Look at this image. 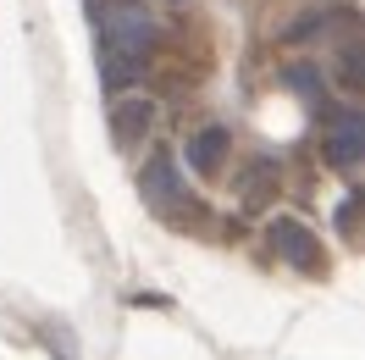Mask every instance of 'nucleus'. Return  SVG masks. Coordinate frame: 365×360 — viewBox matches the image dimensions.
<instances>
[{
  "mask_svg": "<svg viewBox=\"0 0 365 360\" xmlns=\"http://www.w3.org/2000/svg\"><path fill=\"white\" fill-rule=\"evenodd\" d=\"M354 211H360V194H349V200L338 205V233L343 239H354Z\"/></svg>",
  "mask_w": 365,
  "mask_h": 360,
  "instance_id": "10",
  "label": "nucleus"
},
{
  "mask_svg": "<svg viewBox=\"0 0 365 360\" xmlns=\"http://www.w3.org/2000/svg\"><path fill=\"white\" fill-rule=\"evenodd\" d=\"M266 239H272V249L288 261L294 271H316L321 266V244H316V233L304 222H294V216H277L272 227H266Z\"/></svg>",
  "mask_w": 365,
  "mask_h": 360,
  "instance_id": "5",
  "label": "nucleus"
},
{
  "mask_svg": "<svg viewBox=\"0 0 365 360\" xmlns=\"http://www.w3.org/2000/svg\"><path fill=\"white\" fill-rule=\"evenodd\" d=\"M321 150H327V166H338V172H349V166L360 161V150H365V128H360V111H354V106H332Z\"/></svg>",
  "mask_w": 365,
  "mask_h": 360,
  "instance_id": "2",
  "label": "nucleus"
},
{
  "mask_svg": "<svg viewBox=\"0 0 365 360\" xmlns=\"http://www.w3.org/2000/svg\"><path fill=\"white\" fill-rule=\"evenodd\" d=\"M100 50H106V61H100V84L106 89H128L144 61H150V50H155V17L144 11V0H111L106 6V17H100Z\"/></svg>",
  "mask_w": 365,
  "mask_h": 360,
  "instance_id": "1",
  "label": "nucleus"
},
{
  "mask_svg": "<svg viewBox=\"0 0 365 360\" xmlns=\"http://www.w3.org/2000/svg\"><path fill=\"white\" fill-rule=\"evenodd\" d=\"M338 78H343V89H349V94L360 89V45H343L338 50Z\"/></svg>",
  "mask_w": 365,
  "mask_h": 360,
  "instance_id": "9",
  "label": "nucleus"
},
{
  "mask_svg": "<svg viewBox=\"0 0 365 360\" xmlns=\"http://www.w3.org/2000/svg\"><path fill=\"white\" fill-rule=\"evenodd\" d=\"M227 144H232V134H227V128H216V122H210V128H200V134L182 144V156H188V172L210 178V172L222 166V150H227Z\"/></svg>",
  "mask_w": 365,
  "mask_h": 360,
  "instance_id": "7",
  "label": "nucleus"
},
{
  "mask_svg": "<svg viewBox=\"0 0 365 360\" xmlns=\"http://www.w3.org/2000/svg\"><path fill=\"white\" fill-rule=\"evenodd\" d=\"M338 23H354V11H349V6H332V11H299V23L282 28V45H304V39H321V34H332Z\"/></svg>",
  "mask_w": 365,
  "mask_h": 360,
  "instance_id": "8",
  "label": "nucleus"
},
{
  "mask_svg": "<svg viewBox=\"0 0 365 360\" xmlns=\"http://www.w3.org/2000/svg\"><path fill=\"white\" fill-rule=\"evenodd\" d=\"M138 194H144V205H155V211H166V216L182 205V172H178V161L166 156V150L144 161V172H138Z\"/></svg>",
  "mask_w": 365,
  "mask_h": 360,
  "instance_id": "4",
  "label": "nucleus"
},
{
  "mask_svg": "<svg viewBox=\"0 0 365 360\" xmlns=\"http://www.w3.org/2000/svg\"><path fill=\"white\" fill-rule=\"evenodd\" d=\"M277 189H282V172H277L272 156L244 161V166H238V178H232V194H238V205H244V211H260Z\"/></svg>",
  "mask_w": 365,
  "mask_h": 360,
  "instance_id": "6",
  "label": "nucleus"
},
{
  "mask_svg": "<svg viewBox=\"0 0 365 360\" xmlns=\"http://www.w3.org/2000/svg\"><path fill=\"white\" fill-rule=\"evenodd\" d=\"M150 128H155V100H150V94H122L116 89V100H111V139L122 144V150H138V144L150 139Z\"/></svg>",
  "mask_w": 365,
  "mask_h": 360,
  "instance_id": "3",
  "label": "nucleus"
}]
</instances>
